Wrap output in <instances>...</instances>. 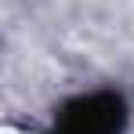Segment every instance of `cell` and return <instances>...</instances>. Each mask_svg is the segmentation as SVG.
<instances>
[{
    "label": "cell",
    "mask_w": 134,
    "mask_h": 134,
    "mask_svg": "<svg viewBox=\"0 0 134 134\" xmlns=\"http://www.w3.org/2000/svg\"><path fill=\"white\" fill-rule=\"evenodd\" d=\"M123 123H127L123 98L112 94V91H98V94L72 98L58 112L51 134H120Z\"/></svg>",
    "instance_id": "1"
}]
</instances>
